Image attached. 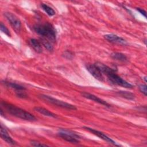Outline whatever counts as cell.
I'll return each instance as SVG.
<instances>
[{"mask_svg":"<svg viewBox=\"0 0 147 147\" xmlns=\"http://www.w3.org/2000/svg\"><path fill=\"white\" fill-rule=\"evenodd\" d=\"M83 128L109 143L112 144L116 146H119V144H117L114 140H113L111 138H110V137H109L107 136H106L105 134H104L103 133H102L101 131H99L98 130H96L95 129H94L92 128H90L88 127H83Z\"/></svg>","mask_w":147,"mask_h":147,"instance_id":"cell-8","label":"cell"},{"mask_svg":"<svg viewBox=\"0 0 147 147\" xmlns=\"http://www.w3.org/2000/svg\"><path fill=\"white\" fill-rule=\"evenodd\" d=\"M0 29H1V30L5 34H6L7 36H9V37H11V34L10 33V31L9 30V29H7V28L2 23V22H1V24H0Z\"/></svg>","mask_w":147,"mask_h":147,"instance_id":"cell-19","label":"cell"},{"mask_svg":"<svg viewBox=\"0 0 147 147\" xmlns=\"http://www.w3.org/2000/svg\"><path fill=\"white\" fill-rule=\"evenodd\" d=\"M63 56L67 59H72L74 57V53L69 51H65L63 54Z\"/></svg>","mask_w":147,"mask_h":147,"instance_id":"cell-20","label":"cell"},{"mask_svg":"<svg viewBox=\"0 0 147 147\" xmlns=\"http://www.w3.org/2000/svg\"><path fill=\"white\" fill-rule=\"evenodd\" d=\"M41 42L42 43V45L46 48V49L49 51H52L53 50V46L52 45V44L45 38H41Z\"/></svg>","mask_w":147,"mask_h":147,"instance_id":"cell-18","label":"cell"},{"mask_svg":"<svg viewBox=\"0 0 147 147\" xmlns=\"http://www.w3.org/2000/svg\"><path fill=\"white\" fill-rule=\"evenodd\" d=\"M4 16L9 22L14 30L17 33H20L21 28V23L20 19L16 15L10 12L5 13Z\"/></svg>","mask_w":147,"mask_h":147,"instance_id":"cell-6","label":"cell"},{"mask_svg":"<svg viewBox=\"0 0 147 147\" xmlns=\"http://www.w3.org/2000/svg\"><path fill=\"white\" fill-rule=\"evenodd\" d=\"M111 57L116 60L121 62H127L128 61L127 57L123 53L120 52H113L111 54Z\"/></svg>","mask_w":147,"mask_h":147,"instance_id":"cell-14","label":"cell"},{"mask_svg":"<svg viewBox=\"0 0 147 147\" xmlns=\"http://www.w3.org/2000/svg\"><path fill=\"white\" fill-rule=\"evenodd\" d=\"M104 38L107 41H109V42H111L113 43H116V44H122L124 45L127 44V42L125 39L114 34H105L104 35Z\"/></svg>","mask_w":147,"mask_h":147,"instance_id":"cell-9","label":"cell"},{"mask_svg":"<svg viewBox=\"0 0 147 147\" xmlns=\"http://www.w3.org/2000/svg\"><path fill=\"white\" fill-rule=\"evenodd\" d=\"M3 83L7 86V87H10L11 88H13L17 91H23L25 90V88L24 87H23L22 86L18 84L17 83H13V82H6V81H4L3 82Z\"/></svg>","mask_w":147,"mask_h":147,"instance_id":"cell-15","label":"cell"},{"mask_svg":"<svg viewBox=\"0 0 147 147\" xmlns=\"http://www.w3.org/2000/svg\"><path fill=\"white\" fill-rule=\"evenodd\" d=\"M87 70L96 79L100 82H103L104 80V76L102 72L100 71V69L95 64H87L86 66Z\"/></svg>","mask_w":147,"mask_h":147,"instance_id":"cell-7","label":"cell"},{"mask_svg":"<svg viewBox=\"0 0 147 147\" xmlns=\"http://www.w3.org/2000/svg\"><path fill=\"white\" fill-rule=\"evenodd\" d=\"M1 137L2 140H3L7 143L11 145H16V142L9 135L7 130L3 127V126L1 125Z\"/></svg>","mask_w":147,"mask_h":147,"instance_id":"cell-11","label":"cell"},{"mask_svg":"<svg viewBox=\"0 0 147 147\" xmlns=\"http://www.w3.org/2000/svg\"><path fill=\"white\" fill-rule=\"evenodd\" d=\"M29 44L36 52L40 53L42 52L41 44L35 38H30L29 40Z\"/></svg>","mask_w":147,"mask_h":147,"instance_id":"cell-13","label":"cell"},{"mask_svg":"<svg viewBox=\"0 0 147 147\" xmlns=\"http://www.w3.org/2000/svg\"><path fill=\"white\" fill-rule=\"evenodd\" d=\"M81 94L83 97H84L87 99H90L94 102H97L102 105H103L105 106H106L108 107H111V105L109 103H108L106 101L98 98V96H96L93 94H90V93L86 92H83L81 93Z\"/></svg>","mask_w":147,"mask_h":147,"instance_id":"cell-10","label":"cell"},{"mask_svg":"<svg viewBox=\"0 0 147 147\" xmlns=\"http://www.w3.org/2000/svg\"><path fill=\"white\" fill-rule=\"evenodd\" d=\"M41 7H42V9L44 10V11L47 13V14L49 16H53L55 14V10L51 7L50 6H49L48 5H47V4L45 3H42L41 4Z\"/></svg>","mask_w":147,"mask_h":147,"instance_id":"cell-17","label":"cell"},{"mask_svg":"<svg viewBox=\"0 0 147 147\" xmlns=\"http://www.w3.org/2000/svg\"><path fill=\"white\" fill-rule=\"evenodd\" d=\"M95 64L100 69L102 74L106 75L109 81L111 83L127 88H132L133 87L132 84L118 76L116 74L115 69H113L109 66L100 62H96Z\"/></svg>","mask_w":147,"mask_h":147,"instance_id":"cell-1","label":"cell"},{"mask_svg":"<svg viewBox=\"0 0 147 147\" xmlns=\"http://www.w3.org/2000/svg\"><path fill=\"white\" fill-rule=\"evenodd\" d=\"M137 9V11H138L142 15H143L145 17H146V11H145V10H144V9H141V8H139V7H138V8H137L136 9Z\"/></svg>","mask_w":147,"mask_h":147,"instance_id":"cell-24","label":"cell"},{"mask_svg":"<svg viewBox=\"0 0 147 147\" xmlns=\"http://www.w3.org/2000/svg\"><path fill=\"white\" fill-rule=\"evenodd\" d=\"M30 144L32 145V146H47L48 145H46V144H42L38 141H35V140H32L30 141Z\"/></svg>","mask_w":147,"mask_h":147,"instance_id":"cell-21","label":"cell"},{"mask_svg":"<svg viewBox=\"0 0 147 147\" xmlns=\"http://www.w3.org/2000/svg\"><path fill=\"white\" fill-rule=\"evenodd\" d=\"M58 136L63 140L72 144L79 143L80 136L77 134L66 129H60L57 133Z\"/></svg>","mask_w":147,"mask_h":147,"instance_id":"cell-5","label":"cell"},{"mask_svg":"<svg viewBox=\"0 0 147 147\" xmlns=\"http://www.w3.org/2000/svg\"><path fill=\"white\" fill-rule=\"evenodd\" d=\"M34 110L38 112V113H40V114H42L45 116H47V117H52V118H57V116L56 115V114L52 113L51 111H49L47 109H44L43 107H35L34 108Z\"/></svg>","mask_w":147,"mask_h":147,"instance_id":"cell-12","label":"cell"},{"mask_svg":"<svg viewBox=\"0 0 147 147\" xmlns=\"http://www.w3.org/2000/svg\"><path fill=\"white\" fill-rule=\"evenodd\" d=\"M144 79L145 80V82H146V76H145V77L144 78Z\"/></svg>","mask_w":147,"mask_h":147,"instance_id":"cell-25","label":"cell"},{"mask_svg":"<svg viewBox=\"0 0 147 147\" xmlns=\"http://www.w3.org/2000/svg\"><path fill=\"white\" fill-rule=\"evenodd\" d=\"M140 91L145 95H147V90H146V84H140L138 86Z\"/></svg>","mask_w":147,"mask_h":147,"instance_id":"cell-22","label":"cell"},{"mask_svg":"<svg viewBox=\"0 0 147 147\" xmlns=\"http://www.w3.org/2000/svg\"><path fill=\"white\" fill-rule=\"evenodd\" d=\"M21 91H18L17 92V96L18 97H20V98H26L27 97V95L23 92H21Z\"/></svg>","mask_w":147,"mask_h":147,"instance_id":"cell-23","label":"cell"},{"mask_svg":"<svg viewBox=\"0 0 147 147\" xmlns=\"http://www.w3.org/2000/svg\"><path fill=\"white\" fill-rule=\"evenodd\" d=\"M34 30L39 35L45 37L52 42L56 40V33L54 27L49 23L36 24L33 26Z\"/></svg>","mask_w":147,"mask_h":147,"instance_id":"cell-3","label":"cell"},{"mask_svg":"<svg viewBox=\"0 0 147 147\" xmlns=\"http://www.w3.org/2000/svg\"><path fill=\"white\" fill-rule=\"evenodd\" d=\"M117 94L119 96L128 100H134L135 99V95L130 92L125 91H119L117 92Z\"/></svg>","mask_w":147,"mask_h":147,"instance_id":"cell-16","label":"cell"},{"mask_svg":"<svg viewBox=\"0 0 147 147\" xmlns=\"http://www.w3.org/2000/svg\"><path fill=\"white\" fill-rule=\"evenodd\" d=\"M1 105L2 108L4 109V110L13 116L31 122L36 121L37 120L36 117L33 114L25 111V110L16 106L15 105H13L5 101H2Z\"/></svg>","mask_w":147,"mask_h":147,"instance_id":"cell-2","label":"cell"},{"mask_svg":"<svg viewBox=\"0 0 147 147\" xmlns=\"http://www.w3.org/2000/svg\"><path fill=\"white\" fill-rule=\"evenodd\" d=\"M39 98L49 103H51L52 105H55L58 107H60L68 109V110H76V107L74 105H72L70 103L59 100L56 98H53L47 95L41 94L39 95Z\"/></svg>","mask_w":147,"mask_h":147,"instance_id":"cell-4","label":"cell"}]
</instances>
